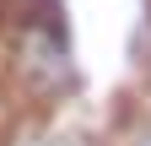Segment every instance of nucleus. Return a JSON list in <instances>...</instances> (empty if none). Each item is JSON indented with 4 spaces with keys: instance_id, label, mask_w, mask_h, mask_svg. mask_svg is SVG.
Segmentation results:
<instances>
[{
    "instance_id": "nucleus-1",
    "label": "nucleus",
    "mask_w": 151,
    "mask_h": 146,
    "mask_svg": "<svg viewBox=\"0 0 151 146\" xmlns=\"http://www.w3.org/2000/svg\"><path fill=\"white\" fill-rule=\"evenodd\" d=\"M113 146H151V108H135L124 119V130L113 135Z\"/></svg>"
},
{
    "instance_id": "nucleus-2",
    "label": "nucleus",
    "mask_w": 151,
    "mask_h": 146,
    "mask_svg": "<svg viewBox=\"0 0 151 146\" xmlns=\"http://www.w3.org/2000/svg\"><path fill=\"white\" fill-rule=\"evenodd\" d=\"M135 108H151V43H146V60H140V103Z\"/></svg>"
}]
</instances>
